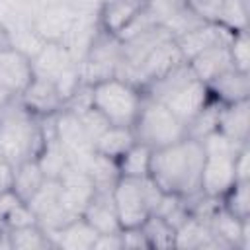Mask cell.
I'll return each mask as SVG.
<instances>
[{"label":"cell","mask_w":250,"mask_h":250,"mask_svg":"<svg viewBox=\"0 0 250 250\" xmlns=\"http://www.w3.org/2000/svg\"><path fill=\"white\" fill-rule=\"evenodd\" d=\"M61 195L59 203L64 211H68L72 217H82L92 195H94V186L92 184H61Z\"/></svg>","instance_id":"83f0119b"},{"label":"cell","mask_w":250,"mask_h":250,"mask_svg":"<svg viewBox=\"0 0 250 250\" xmlns=\"http://www.w3.org/2000/svg\"><path fill=\"white\" fill-rule=\"evenodd\" d=\"M100 33H102L100 10H96V8H78V16L74 18L72 25L68 27V31L64 33V37L59 43L80 64Z\"/></svg>","instance_id":"30bf717a"},{"label":"cell","mask_w":250,"mask_h":250,"mask_svg":"<svg viewBox=\"0 0 250 250\" xmlns=\"http://www.w3.org/2000/svg\"><path fill=\"white\" fill-rule=\"evenodd\" d=\"M12 174H14V168L4 158H0V193L12 188Z\"/></svg>","instance_id":"b9f144b4"},{"label":"cell","mask_w":250,"mask_h":250,"mask_svg":"<svg viewBox=\"0 0 250 250\" xmlns=\"http://www.w3.org/2000/svg\"><path fill=\"white\" fill-rule=\"evenodd\" d=\"M205 150L195 139H182L164 148L152 150L150 178L164 193L191 195L201 191V170Z\"/></svg>","instance_id":"6da1fadb"},{"label":"cell","mask_w":250,"mask_h":250,"mask_svg":"<svg viewBox=\"0 0 250 250\" xmlns=\"http://www.w3.org/2000/svg\"><path fill=\"white\" fill-rule=\"evenodd\" d=\"M143 98L145 94L141 88L117 76L92 84V107H96L109 125L131 127Z\"/></svg>","instance_id":"8992f818"},{"label":"cell","mask_w":250,"mask_h":250,"mask_svg":"<svg viewBox=\"0 0 250 250\" xmlns=\"http://www.w3.org/2000/svg\"><path fill=\"white\" fill-rule=\"evenodd\" d=\"M20 102L35 117L55 115L64 105V100L61 98L55 82H51L47 78H39V76H33V80L27 84V88L20 94Z\"/></svg>","instance_id":"4fadbf2b"},{"label":"cell","mask_w":250,"mask_h":250,"mask_svg":"<svg viewBox=\"0 0 250 250\" xmlns=\"http://www.w3.org/2000/svg\"><path fill=\"white\" fill-rule=\"evenodd\" d=\"M182 2H186V4H189V2H191V0H182Z\"/></svg>","instance_id":"7dc6e473"},{"label":"cell","mask_w":250,"mask_h":250,"mask_svg":"<svg viewBox=\"0 0 250 250\" xmlns=\"http://www.w3.org/2000/svg\"><path fill=\"white\" fill-rule=\"evenodd\" d=\"M232 35H234V31L229 29L227 25H223L219 21H205V23L197 25L195 29L184 33L182 37H176V43H178L182 57L186 61H189L205 49H211L217 45H229Z\"/></svg>","instance_id":"7c38bea8"},{"label":"cell","mask_w":250,"mask_h":250,"mask_svg":"<svg viewBox=\"0 0 250 250\" xmlns=\"http://www.w3.org/2000/svg\"><path fill=\"white\" fill-rule=\"evenodd\" d=\"M47 238L53 248H68V250H94V242L98 238V230L84 219L76 217L61 229L47 230Z\"/></svg>","instance_id":"2e32d148"},{"label":"cell","mask_w":250,"mask_h":250,"mask_svg":"<svg viewBox=\"0 0 250 250\" xmlns=\"http://www.w3.org/2000/svg\"><path fill=\"white\" fill-rule=\"evenodd\" d=\"M234 176L236 182H250V148L244 145L234 156Z\"/></svg>","instance_id":"f35d334b"},{"label":"cell","mask_w":250,"mask_h":250,"mask_svg":"<svg viewBox=\"0 0 250 250\" xmlns=\"http://www.w3.org/2000/svg\"><path fill=\"white\" fill-rule=\"evenodd\" d=\"M78 62L70 57V53L59 41H47L45 47L31 59L33 76L47 78L51 82H55L57 78H61L66 70H70Z\"/></svg>","instance_id":"9a60e30c"},{"label":"cell","mask_w":250,"mask_h":250,"mask_svg":"<svg viewBox=\"0 0 250 250\" xmlns=\"http://www.w3.org/2000/svg\"><path fill=\"white\" fill-rule=\"evenodd\" d=\"M82 168L86 170V174L90 176V180L94 184V189H98V191H111L113 186L117 184V180L121 178L117 160L104 156L96 150L84 160Z\"/></svg>","instance_id":"7402d4cb"},{"label":"cell","mask_w":250,"mask_h":250,"mask_svg":"<svg viewBox=\"0 0 250 250\" xmlns=\"http://www.w3.org/2000/svg\"><path fill=\"white\" fill-rule=\"evenodd\" d=\"M12 248H23V250H41V248H53L51 240L47 238L45 230L39 225L20 227V229H6Z\"/></svg>","instance_id":"4dcf8cb0"},{"label":"cell","mask_w":250,"mask_h":250,"mask_svg":"<svg viewBox=\"0 0 250 250\" xmlns=\"http://www.w3.org/2000/svg\"><path fill=\"white\" fill-rule=\"evenodd\" d=\"M55 137L64 148L70 164L82 166L84 160L94 152V143L84 131L78 115L68 109L55 113Z\"/></svg>","instance_id":"9c48e42d"},{"label":"cell","mask_w":250,"mask_h":250,"mask_svg":"<svg viewBox=\"0 0 250 250\" xmlns=\"http://www.w3.org/2000/svg\"><path fill=\"white\" fill-rule=\"evenodd\" d=\"M121 242L123 248H150L148 240L145 236V232L141 230V227H131V229H121Z\"/></svg>","instance_id":"74e56055"},{"label":"cell","mask_w":250,"mask_h":250,"mask_svg":"<svg viewBox=\"0 0 250 250\" xmlns=\"http://www.w3.org/2000/svg\"><path fill=\"white\" fill-rule=\"evenodd\" d=\"M143 94L164 104L184 123H188L211 100L207 84L193 74L188 62H182L166 74L150 80L143 88Z\"/></svg>","instance_id":"7a4b0ae2"},{"label":"cell","mask_w":250,"mask_h":250,"mask_svg":"<svg viewBox=\"0 0 250 250\" xmlns=\"http://www.w3.org/2000/svg\"><path fill=\"white\" fill-rule=\"evenodd\" d=\"M248 127H250V102L240 100L232 104H223L219 113L217 131L236 143H248Z\"/></svg>","instance_id":"d6986e66"},{"label":"cell","mask_w":250,"mask_h":250,"mask_svg":"<svg viewBox=\"0 0 250 250\" xmlns=\"http://www.w3.org/2000/svg\"><path fill=\"white\" fill-rule=\"evenodd\" d=\"M82 217L100 234L121 230V225H119V219H117V211H115V205H113L111 191H98L96 189Z\"/></svg>","instance_id":"ffe728a7"},{"label":"cell","mask_w":250,"mask_h":250,"mask_svg":"<svg viewBox=\"0 0 250 250\" xmlns=\"http://www.w3.org/2000/svg\"><path fill=\"white\" fill-rule=\"evenodd\" d=\"M4 230H6V225H4V223H0V232H4Z\"/></svg>","instance_id":"bcb514c9"},{"label":"cell","mask_w":250,"mask_h":250,"mask_svg":"<svg viewBox=\"0 0 250 250\" xmlns=\"http://www.w3.org/2000/svg\"><path fill=\"white\" fill-rule=\"evenodd\" d=\"M119 64H121V41L117 39V35H111L102 29V33L96 37L84 61L78 64L80 78L84 84L92 86L96 82L115 76Z\"/></svg>","instance_id":"ba28073f"},{"label":"cell","mask_w":250,"mask_h":250,"mask_svg":"<svg viewBox=\"0 0 250 250\" xmlns=\"http://www.w3.org/2000/svg\"><path fill=\"white\" fill-rule=\"evenodd\" d=\"M64 2H72V4H76V6H80V4H88L86 0H64Z\"/></svg>","instance_id":"f6af8a7d"},{"label":"cell","mask_w":250,"mask_h":250,"mask_svg":"<svg viewBox=\"0 0 250 250\" xmlns=\"http://www.w3.org/2000/svg\"><path fill=\"white\" fill-rule=\"evenodd\" d=\"M4 47H10V43H8V31L0 25V49H4Z\"/></svg>","instance_id":"7bdbcfd3"},{"label":"cell","mask_w":250,"mask_h":250,"mask_svg":"<svg viewBox=\"0 0 250 250\" xmlns=\"http://www.w3.org/2000/svg\"><path fill=\"white\" fill-rule=\"evenodd\" d=\"M207 90H209L211 98L221 102V104H232V102L248 100V96H250L248 72L230 68V70L219 74L217 78H213L211 82H207Z\"/></svg>","instance_id":"e0dca14e"},{"label":"cell","mask_w":250,"mask_h":250,"mask_svg":"<svg viewBox=\"0 0 250 250\" xmlns=\"http://www.w3.org/2000/svg\"><path fill=\"white\" fill-rule=\"evenodd\" d=\"M37 12L31 0H0V25L6 31L33 25Z\"/></svg>","instance_id":"4316f807"},{"label":"cell","mask_w":250,"mask_h":250,"mask_svg":"<svg viewBox=\"0 0 250 250\" xmlns=\"http://www.w3.org/2000/svg\"><path fill=\"white\" fill-rule=\"evenodd\" d=\"M221 102L217 100H209L188 123H186V137L188 139H195V141H203L207 135L215 133L219 127V113H221Z\"/></svg>","instance_id":"d4e9b609"},{"label":"cell","mask_w":250,"mask_h":250,"mask_svg":"<svg viewBox=\"0 0 250 250\" xmlns=\"http://www.w3.org/2000/svg\"><path fill=\"white\" fill-rule=\"evenodd\" d=\"M20 201H21V199L16 195V191H14L12 188L0 193V223H4V221H6L8 213H10V211L20 203Z\"/></svg>","instance_id":"60d3db41"},{"label":"cell","mask_w":250,"mask_h":250,"mask_svg":"<svg viewBox=\"0 0 250 250\" xmlns=\"http://www.w3.org/2000/svg\"><path fill=\"white\" fill-rule=\"evenodd\" d=\"M131 131L135 135V143L146 145L152 150L186 139V123L180 121L164 104L146 96L143 98Z\"/></svg>","instance_id":"52a82bcc"},{"label":"cell","mask_w":250,"mask_h":250,"mask_svg":"<svg viewBox=\"0 0 250 250\" xmlns=\"http://www.w3.org/2000/svg\"><path fill=\"white\" fill-rule=\"evenodd\" d=\"M205 150L203 170H201V191L211 197H223L236 182L234 176V156L248 143H236L223 133L215 131L199 141Z\"/></svg>","instance_id":"277c9868"},{"label":"cell","mask_w":250,"mask_h":250,"mask_svg":"<svg viewBox=\"0 0 250 250\" xmlns=\"http://www.w3.org/2000/svg\"><path fill=\"white\" fill-rule=\"evenodd\" d=\"M8 43L12 49H16L18 53L25 55L29 61L45 47V39L39 35V31L33 25H25V27H18L14 31H8Z\"/></svg>","instance_id":"1f68e13d"},{"label":"cell","mask_w":250,"mask_h":250,"mask_svg":"<svg viewBox=\"0 0 250 250\" xmlns=\"http://www.w3.org/2000/svg\"><path fill=\"white\" fill-rule=\"evenodd\" d=\"M45 145L41 119L23 107L20 98L0 109V158L12 168L35 160Z\"/></svg>","instance_id":"3957f363"},{"label":"cell","mask_w":250,"mask_h":250,"mask_svg":"<svg viewBox=\"0 0 250 250\" xmlns=\"http://www.w3.org/2000/svg\"><path fill=\"white\" fill-rule=\"evenodd\" d=\"M141 230L145 232L150 248H168V246H174L176 229L166 219H162V217H158L154 213H150L145 219V223L141 225Z\"/></svg>","instance_id":"f546056e"},{"label":"cell","mask_w":250,"mask_h":250,"mask_svg":"<svg viewBox=\"0 0 250 250\" xmlns=\"http://www.w3.org/2000/svg\"><path fill=\"white\" fill-rule=\"evenodd\" d=\"M248 20V2L246 0H223L219 23L227 25L232 31L246 29Z\"/></svg>","instance_id":"836d02e7"},{"label":"cell","mask_w":250,"mask_h":250,"mask_svg":"<svg viewBox=\"0 0 250 250\" xmlns=\"http://www.w3.org/2000/svg\"><path fill=\"white\" fill-rule=\"evenodd\" d=\"M188 64L191 66L193 74L201 82H205V84L211 82L213 78H217L219 74L234 68L232 59H230L229 45H217V47L205 49L199 55H195L193 59H189Z\"/></svg>","instance_id":"ac0fdd59"},{"label":"cell","mask_w":250,"mask_h":250,"mask_svg":"<svg viewBox=\"0 0 250 250\" xmlns=\"http://www.w3.org/2000/svg\"><path fill=\"white\" fill-rule=\"evenodd\" d=\"M182 62H188V61L182 57L176 39H174V37H172V39H166V41H162V43L143 61V64L129 76L127 82H131V84H135L137 88L143 90L150 80H154V78L166 74L168 70H172L174 66H178V64H182Z\"/></svg>","instance_id":"8fae6325"},{"label":"cell","mask_w":250,"mask_h":250,"mask_svg":"<svg viewBox=\"0 0 250 250\" xmlns=\"http://www.w3.org/2000/svg\"><path fill=\"white\" fill-rule=\"evenodd\" d=\"M150 158H152V148L135 143L129 150H125L117 158L119 174L125 178H145L150 174Z\"/></svg>","instance_id":"484cf974"},{"label":"cell","mask_w":250,"mask_h":250,"mask_svg":"<svg viewBox=\"0 0 250 250\" xmlns=\"http://www.w3.org/2000/svg\"><path fill=\"white\" fill-rule=\"evenodd\" d=\"M94 248H98V250H119V248H123L119 230H117V232H104V234H98V238H96V242H94Z\"/></svg>","instance_id":"ab89813d"},{"label":"cell","mask_w":250,"mask_h":250,"mask_svg":"<svg viewBox=\"0 0 250 250\" xmlns=\"http://www.w3.org/2000/svg\"><path fill=\"white\" fill-rule=\"evenodd\" d=\"M61 180L57 178H45V182L39 186V189L25 201L31 211L35 213L37 219H41L43 215L51 213L53 209H57L61 203H59V195H61Z\"/></svg>","instance_id":"f1b7e54d"},{"label":"cell","mask_w":250,"mask_h":250,"mask_svg":"<svg viewBox=\"0 0 250 250\" xmlns=\"http://www.w3.org/2000/svg\"><path fill=\"white\" fill-rule=\"evenodd\" d=\"M146 0H109L100 8L102 29L117 35L145 6Z\"/></svg>","instance_id":"44dd1931"},{"label":"cell","mask_w":250,"mask_h":250,"mask_svg":"<svg viewBox=\"0 0 250 250\" xmlns=\"http://www.w3.org/2000/svg\"><path fill=\"white\" fill-rule=\"evenodd\" d=\"M78 16V6L72 2H57L43 8L35 20L33 27L45 41H61L68 27L72 25L74 18Z\"/></svg>","instance_id":"5bb4252c"},{"label":"cell","mask_w":250,"mask_h":250,"mask_svg":"<svg viewBox=\"0 0 250 250\" xmlns=\"http://www.w3.org/2000/svg\"><path fill=\"white\" fill-rule=\"evenodd\" d=\"M135 145V135L131 127H119V125H109L96 141H94V150L117 160L125 150H129Z\"/></svg>","instance_id":"603a6c76"},{"label":"cell","mask_w":250,"mask_h":250,"mask_svg":"<svg viewBox=\"0 0 250 250\" xmlns=\"http://www.w3.org/2000/svg\"><path fill=\"white\" fill-rule=\"evenodd\" d=\"M86 2H88L90 6H94V8H98V10H100V8H102L105 2H109V0H86Z\"/></svg>","instance_id":"ee69618b"},{"label":"cell","mask_w":250,"mask_h":250,"mask_svg":"<svg viewBox=\"0 0 250 250\" xmlns=\"http://www.w3.org/2000/svg\"><path fill=\"white\" fill-rule=\"evenodd\" d=\"M221 201L223 207L236 219H250V182H234Z\"/></svg>","instance_id":"d6a6232c"},{"label":"cell","mask_w":250,"mask_h":250,"mask_svg":"<svg viewBox=\"0 0 250 250\" xmlns=\"http://www.w3.org/2000/svg\"><path fill=\"white\" fill-rule=\"evenodd\" d=\"M229 51H230V59H232L234 68L248 72L250 70V43H248L246 29L234 31V35L229 43Z\"/></svg>","instance_id":"e575fe53"},{"label":"cell","mask_w":250,"mask_h":250,"mask_svg":"<svg viewBox=\"0 0 250 250\" xmlns=\"http://www.w3.org/2000/svg\"><path fill=\"white\" fill-rule=\"evenodd\" d=\"M78 115V119H80V123H82V127H84V131L88 133V137L92 139V143L109 127V123H107V119L96 109V107H88V109H84V111H80V113H76Z\"/></svg>","instance_id":"d590c367"},{"label":"cell","mask_w":250,"mask_h":250,"mask_svg":"<svg viewBox=\"0 0 250 250\" xmlns=\"http://www.w3.org/2000/svg\"><path fill=\"white\" fill-rule=\"evenodd\" d=\"M45 182V174L35 160H27V162H21L14 168V174H12V189L16 191V195L21 199V201H27L37 189L39 186Z\"/></svg>","instance_id":"cb8c5ba5"},{"label":"cell","mask_w":250,"mask_h":250,"mask_svg":"<svg viewBox=\"0 0 250 250\" xmlns=\"http://www.w3.org/2000/svg\"><path fill=\"white\" fill-rule=\"evenodd\" d=\"M164 191L156 186L150 176L145 178H125L121 176L111 189L113 205L121 229L141 227L145 219L154 213Z\"/></svg>","instance_id":"5b68a950"},{"label":"cell","mask_w":250,"mask_h":250,"mask_svg":"<svg viewBox=\"0 0 250 250\" xmlns=\"http://www.w3.org/2000/svg\"><path fill=\"white\" fill-rule=\"evenodd\" d=\"M6 229H20V227H29V225H37V217L31 211V207L25 201H20L6 217L4 221Z\"/></svg>","instance_id":"8d00e7d4"}]
</instances>
